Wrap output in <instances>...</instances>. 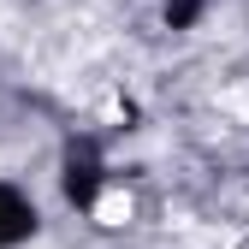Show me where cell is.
I'll list each match as a JSON object with an SVG mask.
<instances>
[{
  "label": "cell",
  "instance_id": "cell-1",
  "mask_svg": "<svg viewBox=\"0 0 249 249\" xmlns=\"http://www.w3.org/2000/svg\"><path fill=\"white\" fill-rule=\"evenodd\" d=\"M95 220H101V226H124V220H131V196H119V190L101 196V202H95Z\"/></svg>",
  "mask_w": 249,
  "mask_h": 249
}]
</instances>
